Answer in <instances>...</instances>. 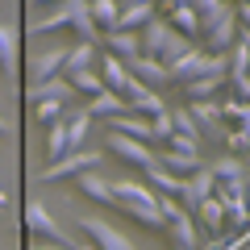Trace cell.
Returning <instances> with one entry per match:
<instances>
[{"mask_svg": "<svg viewBox=\"0 0 250 250\" xmlns=\"http://www.w3.org/2000/svg\"><path fill=\"white\" fill-rule=\"evenodd\" d=\"M42 4H59V0H42Z\"/></svg>", "mask_w": 250, "mask_h": 250, "instance_id": "45", "label": "cell"}, {"mask_svg": "<svg viewBox=\"0 0 250 250\" xmlns=\"http://www.w3.org/2000/svg\"><path fill=\"white\" fill-rule=\"evenodd\" d=\"M246 167H250V163H246Z\"/></svg>", "mask_w": 250, "mask_h": 250, "instance_id": "46", "label": "cell"}, {"mask_svg": "<svg viewBox=\"0 0 250 250\" xmlns=\"http://www.w3.org/2000/svg\"><path fill=\"white\" fill-rule=\"evenodd\" d=\"M242 38V25H238V4H225L221 13H217L213 21H208L205 29H200V50L205 54H229L233 42Z\"/></svg>", "mask_w": 250, "mask_h": 250, "instance_id": "3", "label": "cell"}, {"mask_svg": "<svg viewBox=\"0 0 250 250\" xmlns=\"http://www.w3.org/2000/svg\"><path fill=\"white\" fill-rule=\"evenodd\" d=\"M225 146H229V154H238V159H250V121L225 125Z\"/></svg>", "mask_w": 250, "mask_h": 250, "instance_id": "33", "label": "cell"}, {"mask_svg": "<svg viewBox=\"0 0 250 250\" xmlns=\"http://www.w3.org/2000/svg\"><path fill=\"white\" fill-rule=\"evenodd\" d=\"M88 9H92V25L100 29V38L117 29V17H121V0H88Z\"/></svg>", "mask_w": 250, "mask_h": 250, "instance_id": "22", "label": "cell"}, {"mask_svg": "<svg viewBox=\"0 0 250 250\" xmlns=\"http://www.w3.org/2000/svg\"><path fill=\"white\" fill-rule=\"evenodd\" d=\"M121 4H125V0H121Z\"/></svg>", "mask_w": 250, "mask_h": 250, "instance_id": "47", "label": "cell"}, {"mask_svg": "<svg viewBox=\"0 0 250 250\" xmlns=\"http://www.w3.org/2000/svg\"><path fill=\"white\" fill-rule=\"evenodd\" d=\"M62 67H67V46H50V50H42V54L34 59V67H29V75H34V80H29V83L54 80V75H62Z\"/></svg>", "mask_w": 250, "mask_h": 250, "instance_id": "14", "label": "cell"}, {"mask_svg": "<svg viewBox=\"0 0 250 250\" xmlns=\"http://www.w3.org/2000/svg\"><path fill=\"white\" fill-rule=\"evenodd\" d=\"M25 100H59V104H71V100H80L75 96V88L67 80H62V75H54V80H46V83H29L25 88Z\"/></svg>", "mask_w": 250, "mask_h": 250, "instance_id": "15", "label": "cell"}, {"mask_svg": "<svg viewBox=\"0 0 250 250\" xmlns=\"http://www.w3.org/2000/svg\"><path fill=\"white\" fill-rule=\"evenodd\" d=\"M146 184H150L154 192H159V196H179V192H184V179H179V175H171V171L163 167V163L146 167Z\"/></svg>", "mask_w": 250, "mask_h": 250, "instance_id": "27", "label": "cell"}, {"mask_svg": "<svg viewBox=\"0 0 250 250\" xmlns=\"http://www.w3.org/2000/svg\"><path fill=\"white\" fill-rule=\"evenodd\" d=\"M0 213H9V196L4 192H0Z\"/></svg>", "mask_w": 250, "mask_h": 250, "instance_id": "41", "label": "cell"}, {"mask_svg": "<svg viewBox=\"0 0 250 250\" xmlns=\"http://www.w3.org/2000/svg\"><path fill=\"white\" fill-rule=\"evenodd\" d=\"M83 108L92 113V121H96V117H100V121H113V117H125V113H129V100H125V96H117V92H108V88H104L100 96H92V100H88Z\"/></svg>", "mask_w": 250, "mask_h": 250, "instance_id": "17", "label": "cell"}, {"mask_svg": "<svg viewBox=\"0 0 250 250\" xmlns=\"http://www.w3.org/2000/svg\"><path fill=\"white\" fill-rule=\"evenodd\" d=\"M125 100H129V113H138V117H159L163 108H167V100H163L159 92L146 88V83H138V80H129V88H125Z\"/></svg>", "mask_w": 250, "mask_h": 250, "instance_id": "11", "label": "cell"}, {"mask_svg": "<svg viewBox=\"0 0 250 250\" xmlns=\"http://www.w3.org/2000/svg\"><path fill=\"white\" fill-rule=\"evenodd\" d=\"M67 108L71 104H59V100H38L34 104V117L42 125H54V121H62V117H67Z\"/></svg>", "mask_w": 250, "mask_h": 250, "instance_id": "34", "label": "cell"}, {"mask_svg": "<svg viewBox=\"0 0 250 250\" xmlns=\"http://www.w3.org/2000/svg\"><path fill=\"white\" fill-rule=\"evenodd\" d=\"M208 171H213L217 184H246V179H250L246 159H238V154H221V159H213V163H208Z\"/></svg>", "mask_w": 250, "mask_h": 250, "instance_id": "18", "label": "cell"}, {"mask_svg": "<svg viewBox=\"0 0 250 250\" xmlns=\"http://www.w3.org/2000/svg\"><path fill=\"white\" fill-rule=\"evenodd\" d=\"M104 50L113 54V59L129 62L142 54V42H138V34H129V29H113V34H104Z\"/></svg>", "mask_w": 250, "mask_h": 250, "instance_id": "20", "label": "cell"}, {"mask_svg": "<svg viewBox=\"0 0 250 250\" xmlns=\"http://www.w3.org/2000/svg\"><path fill=\"white\" fill-rule=\"evenodd\" d=\"M171 71V83H192V80H205V75H225L229 71V54H205L200 46H192V50L184 54V59H175L167 67Z\"/></svg>", "mask_w": 250, "mask_h": 250, "instance_id": "2", "label": "cell"}, {"mask_svg": "<svg viewBox=\"0 0 250 250\" xmlns=\"http://www.w3.org/2000/svg\"><path fill=\"white\" fill-rule=\"evenodd\" d=\"M167 21H171V29H175L179 38H188V42H200V17L192 13V4H179V9H171Z\"/></svg>", "mask_w": 250, "mask_h": 250, "instance_id": "24", "label": "cell"}, {"mask_svg": "<svg viewBox=\"0 0 250 250\" xmlns=\"http://www.w3.org/2000/svg\"><path fill=\"white\" fill-rule=\"evenodd\" d=\"M167 150H175V154H200V142H192V138H179V134H171V138H167Z\"/></svg>", "mask_w": 250, "mask_h": 250, "instance_id": "38", "label": "cell"}, {"mask_svg": "<svg viewBox=\"0 0 250 250\" xmlns=\"http://www.w3.org/2000/svg\"><path fill=\"white\" fill-rule=\"evenodd\" d=\"M154 154H159V163L171 171V175H179V179H188L196 167H205V159H200V154H175V150H167V146H163V150H154Z\"/></svg>", "mask_w": 250, "mask_h": 250, "instance_id": "25", "label": "cell"}, {"mask_svg": "<svg viewBox=\"0 0 250 250\" xmlns=\"http://www.w3.org/2000/svg\"><path fill=\"white\" fill-rule=\"evenodd\" d=\"M96 62H100L96 42H75V46H67V67H62V71H88Z\"/></svg>", "mask_w": 250, "mask_h": 250, "instance_id": "29", "label": "cell"}, {"mask_svg": "<svg viewBox=\"0 0 250 250\" xmlns=\"http://www.w3.org/2000/svg\"><path fill=\"white\" fill-rule=\"evenodd\" d=\"M171 129H175L179 138H192V142H200V125H196V117L188 113V104H171Z\"/></svg>", "mask_w": 250, "mask_h": 250, "instance_id": "31", "label": "cell"}, {"mask_svg": "<svg viewBox=\"0 0 250 250\" xmlns=\"http://www.w3.org/2000/svg\"><path fill=\"white\" fill-rule=\"evenodd\" d=\"M62 80L71 83L75 88V96H100V92H104V80H100V71L96 67H88V71H62Z\"/></svg>", "mask_w": 250, "mask_h": 250, "instance_id": "26", "label": "cell"}, {"mask_svg": "<svg viewBox=\"0 0 250 250\" xmlns=\"http://www.w3.org/2000/svg\"><path fill=\"white\" fill-rule=\"evenodd\" d=\"M75 225H80V229L88 233V242H92L96 250H138L134 242L125 238V233H117L113 225L104 221V217H92V213H88V217H80Z\"/></svg>", "mask_w": 250, "mask_h": 250, "instance_id": "7", "label": "cell"}, {"mask_svg": "<svg viewBox=\"0 0 250 250\" xmlns=\"http://www.w3.org/2000/svg\"><path fill=\"white\" fill-rule=\"evenodd\" d=\"M50 29H75L80 42H100V29L92 25L88 0H59V9H54V13L29 21V34H50Z\"/></svg>", "mask_w": 250, "mask_h": 250, "instance_id": "1", "label": "cell"}, {"mask_svg": "<svg viewBox=\"0 0 250 250\" xmlns=\"http://www.w3.org/2000/svg\"><path fill=\"white\" fill-rule=\"evenodd\" d=\"M125 67H129V75H134L138 83H146V88H154V92L171 83V71L163 67L159 59H150V54H138V59H129Z\"/></svg>", "mask_w": 250, "mask_h": 250, "instance_id": "10", "label": "cell"}, {"mask_svg": "<svg viewBox=\"0 0 250 250\" xmlns=\"http://www.w3.org/2000/svg\"><path fill=\"white\" fill-rule=\"evenodd\" d=\"M46 154H50V163H59L62 154H71V142H67V121L46 125Z\"/></svg>", "mask_w": 250, "mask_h": 250, "instance_id": "32", "label": "cell"}, {"mask_svg": "<svg viewBox=\"0 0 250 250\" xmlns=\"http://www.w3.org/2000/svg\"><path fill=\"white\" fill-rule=\"evenodd\" d=\"M221 121H229V125L250 121V104H242V100H221Z\"/></svg>", "mask_w": 250, "mask_h": 250, "instance_id": "37", "label": "cell"}, {"mask_svg": "<svg viewBox=\"0 0 250 250\" xmlns=\"http://www.w3.org/2000/svg\"><path fill=\"white\" fill-rule=\"evenodd\" d=\"M96 71H100V80H104V88H108V92H117V96H125V88H129V80H134V75H129V67H125L121 59H113L108 50L100 54Z\"/></svg>", "mask_w": 250, "mask_h": 250, "instance_id": "16", "label": "cell"}, {"mask_svg": "<svg viewBox=\"0 0 250 250\" xmlns=\"http://www.w3.org/2000/svg\"><path fill=\"white\" fill-rule=\"evenodd\" d=\"M150 134H154V146H167V138L175 134V129H171V104L163 108L159 117H150Z\"/></svg>", "mask_w": 250, "mask_h": 250, "instance_id": "35", "label": "cell"}, {"mask_svg": "<svg viewBox=\"0 0 250 250\" xmlns=\"http://www.w3.org/2000/svg\"><path fill=\"white\" fill-rule=\"evenodd\" d=\"M225 4H229V0H192V13H196V17H200V29H205L208 21L217 17V13H221Z\"/></svg>", "mask_w": 250, "mask_h": 250, "instance_id": "36", "label": "cell"}, {"mask_svg": "<svg viewBox=\"0 0 250 250\" xmlns=\"http://www.w3.org/2000/svg\"><path fill=\"white\" fill-rule=\"evenodd\" d=\"M192 217H196V225H200V233H205V238L225 233V208H221V200H217V196H208Z\"/></svg>", "mask_w": 250, "mask_h": 250, "instance_id": "21", "label": "cell"}, {"mask_svg": "<svg viewBox=\"0 0 250 250\" xmlns=\"http://www.w3.org/2000/svg\"><path fill=\"white\" fill-rule=\"evenodd\" d=\"M167 238L175 242V250H200V225L192 213H179L167 221Z\"/></svg>", "mask_w": 250, "mask_h": 250, "instance_id": "12", "label": "cell"}, {"mask_svg": "<svg viewBox=\"0 0 250 250\" xmlns=\"http://www.w3.org/2000/svg\"><path fill=\"white\" fill-rule=\"evenodd\" d=\"M213 192H217V179H213V171H208V163H205V167H196L192 175L184 179V192H179L175 200H179V208H184V213H196V208L205 205Z\"/></svg>", "mask_w": 250, "mask_h": 250, "instance_id": "5", "label": "cell"}, {"mask_svg": "<svg viewBox=\"0 0 250 250\" xmlns=\"http://www.w3.org/2000/svg\"><path fill=\"white\" fill-rule=\"evenodd\" d=\"M159 213H163V221H171V217H179L184 208H179L175 196H159Z\"/></svg>", "mask_w": 250, "mask_h": 250, "instance_id": "39", "label": "cell"}, {"mask_svg": "<svg viewBox=\"0 0 250 250\" xmlns=\"http://www.w3.org/2000/svg\"><path fill=\"white\" fill-rule=\"evenodd\" d=\"M100 167V150H71L62 154L59 163L42 167V184H54V179H67V175H83V171H96Z\"/></svg>", "mask_w": 250, "mask_h": 250, "instance_id": "6", "label": "cell"}, {"mask_svg": "<svg viewBox=\"0 0 250 250\" xmlns=\"http://www.w3.org/2000/svg\"><path fill=\"white\" fill-rule=\"evenodd\" d=\"M159 17V4H121V17H117V29H129V34H138V29L146 25V21Z\"/></svg>", "mask_w": 250, "mask_h": 250, "instance_id": "23", "label": "cell"}, {"mask_svg": "<svg viewBox=\"0 0 250 250\" xmlns=\"http://www.w3.org/2000/svg\"><path fill=\"white\" fill-rule=\"evenodd\" d=\"M188 113L196 117V125H200V134H205V138H225L221 100H196V104H188Z\"/></svg>", "mask_w": 250, "mask_h": 250, "instance_id": "13", "label": "cell"}, {"mask_svg": "<svg viewBox=\"0 0 250 250\" xmlns=\"http://www.w3.org/2000/svg\"><path fill=\"white\" fill-rule=\"evenodd\" d=\"M25 229H29V233H38L42 242H54V246H62V250H80V246H83L75 233H67L59 221H54L50 208H46L42 200H29V205H25Z\"/></svg>", "mask_w": 250, "mask_h": 250, "instance_id": "4", "label": "cell"}, {"mask_svg": "<svg viewBox=\"0 0 250 250\" xmlns=\"http://www.w3.org/2000/svg\"><path fill=\"white\" fill-rule=\"evenodd\" d=\"M171 38H175V29H171V21H167V17H154V21H146V25L138 29L142 54H150V59H163V50H167Z\"/></svg>", "mask_w": 250, "mask_h": 250, "instance_id": "9", "label": "cell"}, {"mask_svg": "<svg viewBox=\"0 0 250 250\" xmlns=\"http://www.w3.org/2000/svg\"><path fill=\"white\" fill-rule=\"evenodd\" d=\"M80 192H83L88 200H96V205H113V200H117L113 179L100 175V171H83V175H80Z\"/></svg>", "mask_w": 250, "mask_h": 250, "instance_id": "19", "label": "cell"}, {"mask_svg": "<svg viewBox=\"0 0 250 250\" xmlns=\"http://www.w3.org/2000/svg\"><path fill=\"white\" fill-rule=\"evenodd\" d=\"M108 154H117V159H125V163H134V167H142V171L159 163L154 146L134 142V138H125V134H108Z\"/></svg>", "mask_w": 250, "mask_h": 250, "instance_id": "8", "label": "cell"}, {"mask_svg": "<svg viewBox=\"0 0 250 250\" xmlns=\"http://www.w3.org/2000/svg\"><path fill=\"white\" fill-rule=\"evenodd\" d=\"M4 129H9V121H4V117H0V134H4Z\"/></svg>", "mask_w": 250, "mask_h": 250, "instance_id": "43", "label": "cell"}, {"mask_svg": "<svg viewBox=\"0 0 250 250\" xmlns=\"http://www.w3.org/2000/svg\"><path fill=\"white\" fill-rule=\"evenodd\" d=\"M21 62V46H17V34H13L9 25H0V71L13 75Z\"/></svg>", "mask_w": 250, "mask_h": 250, "instance_id": "30", "label": "cell"}, {"mask_svg": "<svg viewBox=\"0 0 250 250\" xmlns=\"http://www.w3.org/2000/svg\"><path fill=\"white\" fill-rule=\"evenodd\" d=\"M246 213H250V184H246Z\"/></svg>", "mask_w": 250, "mask_h": 250, "instance_id": "42", "label": "cell"}, {"mask_svg": "<svg viewBox=\"0 0 250 250\" xmlns=\"http://www.w3.org/2000/svg\"><path fill=\"white\" fill-rule=\"evenodd\" d=\"M225 88V75H205V80H192V83H184V100L188 104H196V100H213L217 92Z\"/></svg>", "mask_w": 250, "mask_h": 250, "instance_id": "28", "label": "cell"}, {"mask_svg": "<svg viewBox=\"0 0 250 250\" xmlns=\"http://www.w3.org/2000/svg\"><path fill=\"white\" fill-rule=\"evenodd\" d=\"M29 250H62V246H54V242H38V246H29Z\"/></svg>", "mask_w": 250, "mask_h": 250, "instance_id": "40", "label": "cell"}, {"mask_svg": "<svg viewBox=\"0 0 250 250\" xmlns=\"http://www.w3.org/2000/svg\"><path fill=\"white\" fill-rule=\"evenodd\" d=\"M80 250H96V246H92V242H83V246H80Z\"/></svg>", "mask_w": 250, "mask_h": 250, "instance_id": "44", "label": "cell"}]
</instances>
